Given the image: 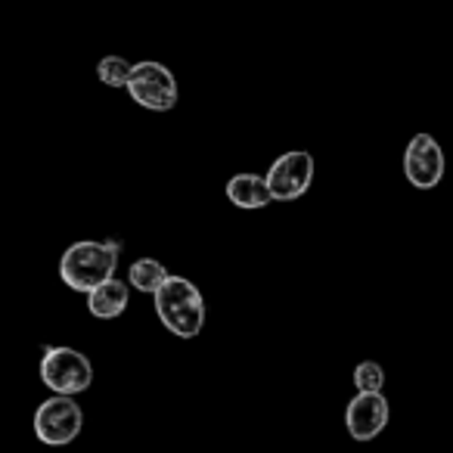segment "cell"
<instances>
[{"mask_svg": "<svg viewBox=\"0 0 453 453\" xmlns=\"http://www.w3.org/2000/svg\"><path fill=\"white\" fill-rule=\"evenodd\" d=\"M119 252H121V242L81 240L63 252V261H59V277H63V283L69 286V289L90 296L96 286H103L106 280L115 277Z\"/></svg>", "mask_w": 453, "mask_h": 453, "instance_id": "1", "label": "cell"}, {"mask_svg": "<svg viewBox=\"0 0 453 453\" xmlns=\"http://www.w3.org/2000/svg\"><path fill=\"white\" fill-rule=\"evenodd\" d=\"M156 314L168 333L177 339H193L205 326V302L202 292L187 277H168V283L156 292Z\"/></svg>", "mask_w": 453, "mask_h": 453, "instance_id": "2", "label": "cell"}, {"mask_svg": "<svg viewBox=\"0 0 453 453\" xmlns=\"http://www.w3.org/2000/svg\"><path fill=\"white\" fill-rule=\"evenodd\" d=\"M41 382H44L53 395L75 397L90 388V382H94V366H90L88 354L75 351V348H44Z\"/></svg>", "mask_w": 453, "mask_h": 453, "instance_id": "3", "label": "cell"}, {"mask_svg": "<svg viewBox=\"0 0 453 453\" xmlns=\"http://www.w3.org/2000/svg\"><path fill=\"white\" fill-rule=\"evenodd\" d=\"M81 426H84L81 407H78L75 397H65V395H53L35 413V434L47 447L72 444L81 434Z\"/></svg>", "mask_w": 453, "mask_h": 453, "instance_id": "4", "label": "cell"}, {"mask_svg": "<svg viewBox=\"0 0 453 453\" xmlns=\"http://www.w3.org/2000/svg\"><path fill=\"white\" fill-rule=\"evenodd\" d=\"M125 90L137 106L152 109V112H168L177 106V78L162 63H134Z\"/></svg>", "mask_w": 453, "mask_h": 453, "instance_id": "5", "label": "cell"}, {"mask_svg": "<svg viewBox=\"0 0 453 453\" xmlns=\"http://www.w3.org/2000/svg\"><path fill=\"white\" fill-rule=\"evenodd\" d=\"M311 180H314V156L304 150H292L280 156L267 171V183H271L273 202H292L298 196L308 193Z\"/></svg>", "mask_w": 453, "mask_h": 453, "instance_id": "6", "label": "cell"}, {"mask_svg": "<svg viewBox=\"0 0 453 453\" xmlns=\"http://www.w3.org/2000/svg\"><path fill=\"white\" fill-rule=\"evenodd\" d=\"M444 152H441L438 140L428 134H416L410 140L407 152H403V174L416 189H432L444 177Z\"/></svg>", "mask_w": 453, "mask_h": 453, "instance_id": "7", "label": "cell"}, {"mask_svg": "<svg viewBox=\"0 0 453 453\" xmlns=\"http://www.w3.org/2000/svg\"><path fill=\"white\" fill-rule=\"evenodd\" d=\"M345 426L354 441H372L376 434H382V428L388 426V401L382 397V391H376V395L360 391V395L348 403Z\"/></svg>", "mask_w": 453, "mask_h": 453, "instance_id": "8", "label": "cell"}, {"mask_svg": "<svg viewBox=\"0 0 453 453\" xmlns=\"http://www.w3.org/2000/svg\"><path fill=\"white\" fill-rule=\"evenodd\" d=\"M226 199L236 208H265L273 202L271 183L258 174H234L226 180Z\"/></svg>", "mask_w": 453, "mask_h": 453, "instance_id": "9", "label": "cell"}, {"mask_svg": "<svg viewBox=\"0 0 453 453\" xmlns=\"http://www.w3.org/2000/svg\"><path fill=\"white\" fill-rule=\"evenodd\" d=\"M127 286L121 280H106L103 286H96L88 296V311L96 317V320H115L127 311Z\"/></svg>", "mask_w": 453, "mask_h": 453, "instance_id": "10", "label": "cell"}, {"mask_svg": "<svg viewBox=\"0 0 453 453\" xmlns=\"http://www.w3.org/2000/svg\"><path fill=\"white\" fill-rule=\"evenodd\" d=\"M171 273L165 271L162 261L156 258H140L131 265V271H127V280H131L134 289L146 292V296H156L158 289H162L165 283H168Z\"/></svg>", "mask_w": 453, "mask_h": 453, "instance_id": "11", "label": "cell"}, {"mask_svg": "<svg viewBox=\"0 0 453 453\" xmlns=\"http://www.w3.org/2000/svg\"><path fill=\"white\" fill-rule=\"evenodd\" d=\"M131 72H134V65L121 57H103L100 63H96V75H100V81L109 84V88H127Z\"/></svg>", "mask_w": 453, "mask_h": 453, "instance_id": "12", "label": "cell"}, {"mask_svg": "<svg viewBox=\"0 0 453 453\" xmlns=\"http://www.w3.org/2000/svg\"><path fill=\"white\" fill-rule=\"evenodd\" d=\"M354 385H357V391L376 395V391H382V385H385V370L376 364V360H364V364H357V370H354Z\"/></svg>", "mask_w": 453, "mask_h": 453, "instance_id": "13", "label": "cell"}]
</instances>
